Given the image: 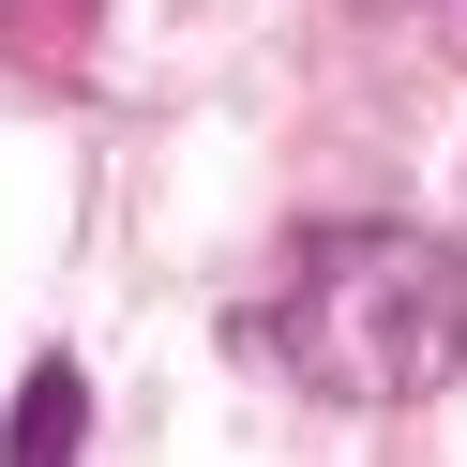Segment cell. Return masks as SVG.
<instances>
[{"instance_id":"obj_1","label":"cell","mask_w":467,"mask_h":467,"mask_svg":"<svg viewBox=\"0 0 467 467\" xmlns=\"http://www.w3.org/2000/svg\"><path fill=\"white\" fill-rule=\"evenodd\" d=\"M272 347L332 407H407L467 377V256L437 226H317L272 286Z\"/></svg>"},{"instance_id":"obj_2","label":"cell","mask_w":467,"mask_h":467,"mask_svg":"<svg viewBox=\"0 0 467 467\" xmlns=\"http://www.w3.org/2000/svg\"><path fill=\"white\" fill-rule=\"evenodd\" d=\"M76 437H91V377L31 362L16 377V422H0V467H76Z\"/></svg>"}]
</instances>
